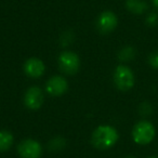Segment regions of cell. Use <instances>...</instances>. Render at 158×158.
I'll use <instances>...</instances> for the list:
<instances>
[{
	"mask_svg": "<svg viewBox=\"0 0 158 158\" xmlns=\"http://www.w3.org/2000/svg\"><path fill=\"white\" fill-rule=\"evenodd\" d=\"M119 141V132L112 125H100L91 134V143L99 151H107Z\"/></svg>",
	"mask_w": 158,
	"mask_h": 158,
	"instance_id": "cell-1",
	"label": "cell"
},
{
	"mask_svg": "<svg viewBox=\"0 0 158 158\" xmlns=\"http://www.w3.org/2000/svg\"><path fill=\"white\" fill-rule=\"evenodd\" d=\"M131 138L132 141L140 146L151 144L156 138V127L148 119H141L132 127Z\"/></svg>",
	"mask_w": 158,
	"mask_h": 158,
	"instance_id": "cell-2",
	"label": "cell"
},
{
	"mask_svg": "<svg viewBox=\"0 0 158 158\" xmlns=\"http://www.w3.org/2000/svg\"><path fill=\"white\" fill-rule=\"evenodd\" d=\"M113 82L119 91H130L135 85L134 72L127 64H118L113 73Z\"/></svg>",
	"mask_w": 158,
	"mask_h": 158,
	"instance_id": "cell-3",
	"label": "cell"
},
{
	"mask_svg": "<svg viewBox=\"0 0 158 158\" xmlns=\"http://www.w3.org/2000/svg\"><path fill=\"white\" fill-rule=\"evenodd\" d=\"M57 65L63 74L70 76L79 72L81 61L76 52L72 50H64L57 56Z\"/></svg>",
	"mask_w": 158,
	"mask_h": 158,
	"instance_id": "cell-4",
	"label": "cell"
},
{
	"mask_svg": "<svg viewBox=\"0 0 158 158\" xmlns=\"http://www.w3.org/2000/svg\"><path fill=\"white\" fill-rule=\"evenodd\" d=\"M20 158H41L44 148L41 143L33 138L23 139L16 146Z\"/></svg>",
	"mask_w": 158,
	"mask_h": 158,
	"instance_id": "cell-5",
	"label": "cell"
},
{
	"mask_svg": "<svg viewBox=\"0 0 158 158\" xmlns=\"http://www.w3.org/2000/svg\"><path fill=\"white\" fill-rule=\"evenodd\" d=\"M68 80L63 75H54L47 80L44 85V92L53 98H59L64 95L68 91Z\"/></svg>",
	"mask_w": 158,
	"mask_h": 158,
	"instance_id": "cell-6",
	"label": "cell"
},
{
	"mask_svg": "<svg viewBox=\"0 0 158 158\" xmlns=\"http://www.w3.org/2000/svg\"><path fill=\"white\" fill-rule=\"evenodd\" d=\"M95 26L98 31L103 35L113 33L118 26V16L115 12L110 10L102 11L97 18Z\"/></svg>",
	"mask_w": 158,
	"mask_h": 158,
	"instance_id": "cell-7",
	"label": "cell"
},
{
	"mask_svg": "<svg viewBox=\"0 0 158 158\" xmlns=\"http://www.w3.org/2000/svg\"><path fill=\"white\" fill-rule=\"evenodd\" d=\"M44 102V91L38 86H31L25 91L23 103L25 107L31 110H38Z\"/></svg>",
	"mask_w": 158,
	"mask_h": 158,
	"instance_id": "cell-8",
	"label": "cell"
},
{
	"mask_svg": "<svg viewBox=\"0 0 158 158\" xmlns=\"http://www.w3.org/2000/svg\"><path fill=\"white\" fill-rule=\"evenodd\" d=\"M23 72L28 78L38 79L46 73V64L39 57L31 56L27 59L23 64Z\"/></svg>",
	"mask_w": 158,
	"mask_h": 158,
	"instance_id": "cell-9",
	"label": "cell"
},
{
	"mask_svg": "<svg viewBox=\"0 0 158 158\" xmlns=\"http://www.w3.org/2000/svg\"><path fill=\"white\" fill-rule=\"evenodd\" d=\"M125 7L128 12L134 15H142L148 12V3L146 0H126Z\"/></svg>",
	"mask_w": 158,
	"mask_h": 158,
	"instance_id": "cell-10",
	"label": "cell"
},
{
	"mask_svg": "<svg viewBox=\"0 0 158 158\" xmlns=\"http://www.w3.org/2000/svg\"><path fill=\"white\" fill-rule=\"evenodd\" d=\"M14 145V135L7 129L0 130V153L10 151Z\"/></svg>",
	"mask_w": 158,
	"mask_h": 158,
	"instance_id": "cell-11",
	"label": "cell"
},
{
	"mask_svg": "<svg viewBox=\"0 0 158 158\" xmlns=\"http://www.w3.org/2000/svg\"><path fill=\"white\" fill-rule=\"evenodd\" d=\"M136 56V50L132 46H125L118 51L117 59L120 61L121 64H127L129 62L133 61Z\"/></svg>",
	"mask_w": 158,
	"mask_h": 158,
	"instance_id": "cell-12",
	"label": "cell"
},
{
	"mask_svg": "<svg viewBox=\"0 0 158 158\" xmlns=\"http://www.w3.org/2000/svg\"><path fill=\"white\" fill-rule=\"evenodd\" d=\"M66 139L63 138L61 135H56V136H53L52 139H50L48 142V148L49 151L51 152H61L63 151L64 148L66 147Z\"/></svg>",
	"mask_w": 158,
	"mask_h": 158,
	"instance_id": "cell-13",
	"label": "cell"
},
{
	"mask_svg": "<svg viewBox=\"0 0 158 158\" xmlns=\"http://www.w3.org/2000/svg\"><path fill=\"white\" fill-rule=\"evenodd\" d=\"M153 105H152L151 102H147V101H144L142 103H140L138 107V112L140 114L141 117H143L144 119H146L147 117H149L152 114H153Z\"/></svg>",
	"mask_w": 158,
	"mask_h": 158,
	"instance_id": "cell-14",
	"label": "cell"
},
{
	"mask_svg": "<svg viewBox=\"0 0 158 158\" xmlns=\"http://www.w3.org/2000/svg\"><path fill=\"white\" fill-rule=\"evenodd\" d=\"M145 23L149 27H156L158 25V10L148 11L145 16Z\"/></svg>",
	"mask_w": 158,
	"mask_h": 158,
	"instance_id": "cell-15",
	"label": "cell"
},
{
	"mask_svg": "<svg viewBox=\"0 0 158 158\" xmlns=\"http://www.w3.org/2000/svg\"><path fill=\"white\" fill-rule=\"evenodd\" d=\"M147 63L153 69L158 70V50H155L152 53H149L148 57H147Z\"/></svg>",
	"mask_w": 158,
	"mask_h": 158,
	"instance_id": "cell-16",
	"label": "cell"
},
{
	"mask_svg": "<svg viewBox=\"0 0 158 158\" xmlns=\"http://www.w3.org/2000/svg\"><path fill=\"white\" fill-rule=\"evenodd\" d=\"M73 41H74V34H73L72 31H65V33L62 34V36L60 37V42H61L63 47L69 46Z\"/></svg>",
	"mask_w": 158,
	"mask_h": 158,
	"instance_id": "cell-17",
	"label": "cell"
},
{
	"mask_svg": "<svg viewBox=\"0 0 158 158\" xmlns=\"http://www.w3.org/2000/svg\"><path fill=\"white\" fill-rule=\"evenodd\" d=\"M151 1L153 7L155 8V10H158V0H151Z\"/></svg>",
	"mask_w": 158,
	"mask_h": 158,
	"instance_id": "cell-18",
	"label": "cell"
},
{
	"mask_svg": "<svg viewBox=\"0 0 158 158\" xmlns=\"http://www.w3.org/2000/svg\"><path fill=\"white\" fill-rule=\"evenodd\" d=\"M123 158H136V157L133 155H126V156H123Z\"/></svg>",
	"mask_w": 158,
	"mask_h": 158,
	"instance_id": "cell-19",
	"label": "cell"
},
{
	"mask_svg": "<svg viewBox=\"0 0 158 158\" xmlns=\"http://www.w3.org/2000/svg\"><path fill=\"white\" fill-rule=\"evenodd\" d=\"M147 158H158V156L154 155V156H149V157H147Z\"/></svg>",
	"mask_w": 158,
	"mask_h": 158,
	"instance_id": "cell-20",
	"label": "cell"
}]
</instances>
